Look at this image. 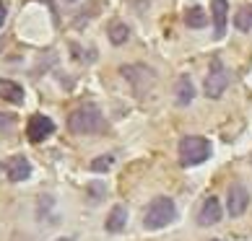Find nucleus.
<instances>
[{
  "mask_svg": "<svg viewBox=\"0 0 252 241\" xmlns=\"http://www.w3.org/2000/svg\"><path fill=\"white\" fill-rule=\"evenodd\" d=\"M213 241H219V239H213Z\"/></svg>",
  "mask_w": 252,
  "mask_h": 241,
  "instance_id": "aec40b11",
  "label": "nucleus"
},
{
  "mask_svg": "<svg viewBox=\"0 0 252 241\" xmlns=\"http://www.w3.org/2000/svg\"><path fill=\"white\" fill-rule=\"evenodd\" d=\"M52 133H55V122L44 114H34L29 119V125H26V135H29L32 143H39L44 137H50Z\"/></svg>",
  "mask_w": 252,
  "mask_h": 241,
  "instance_id": "39448f33",
  "label": "nucleus"
},
{
  "mask_svg": "<svg viewBox=\"0 0 252 241\" xmlns=\"http://www.w3.org/2000/svg\"><path fill=\"white\" fill-rule=\"evenodd\" d=\"M11 125H13V114L0 112V127H11Z\"/></svg>",
  "mask_w": 252,
  "mask_h": 241,
  "instance_id": "f3484780",
  "label": "nucleus"
},
{
  "mask_svg": "<svg viewBox=\"0 0 252 241\" xmlns=\"http://www.w3.org/2000/svg\"><path fill=\"white\" fill-rule=\"evenodd\" d=\"M219 220H221V202L216 197H205L203 208L198 213V223L200 226H213V223H219Z\"/></svg>",
  "mask_w": 252,
  "mask_h": 241,
  "instance_id": "6e6552de",
  "label": "nucleus"
},
{
  "mask_svg": "<svg viewBox=\"0 0 252 241\" xmlns=\"http://www.w3.org/2000/svg\"><path fill=\"white\" fill-rule=\"evenodd\" d=\"M5 174L11 182H26L32 177V163L24 156H13V159L5 161Z\"/></svg>",
  "mask_w": 252,
  "mask_h": 241,
  "instance_id": "0eeeda50",
  "label": "nucleus"
},
{
  "mask_svg": "<svg viewBox=\"0 0 252 241\" xmlns=\"http://www.w3.org/2000/svg\"><path fill=\"white\" fill-rule=\"evenodd\" d=\"M226 86H229V73L223 70L219 57H213L211 60V73H208V78H205V96L219 99L223 91H226Z\"/></svg>",
  "mask_w": 252,
  "mask_h": 241,
  "instance_id": "20e7f679",
  "label": "nucleus"
},
{
  "mask_svg": "<svg viewBox=\"0 0 252 241\" xmlns=\"http://www.w3.org/2000/svg\"><path fill=\"white\" fill-rule=\"evenodd\" d=\"M68 127H70V133H76V135H91V133L104 130V117H101L99 107L83 104V107L76 109V112H70Z\"/></svg>",
  "mask_w": 252,
  "mask_h": 241,
  "instance_id": "f257e3e1",
  "label": "nucleus"
},
{
  "mask_svg": "<svg viewBox=\"0 0 252 241\" xmlns=\"http://www.w3.org/2000/svg\"><path fill=\"white\" fill-rule=\"evenodd\" d=\"M211 156V143L205 137L198 135H190V137H182L180 140V161L182 166H198Z\"/></svg>",
  "mask_w": 252,
  "mask_h": 241,
  "instance_id": "7ed1b4c3",
  "label": "nucleus"
},
{
  "mask_svg": "<svg viewBox=\"0 0 252 241\" xmlns=\"http://www.w3.org/2000/svg\"><path fill=\"white\" fill-rule=\"evenodd\" d=\"M211 13H213V29H216V36L221 39V36L226 34L229 3H226V0H213V3H211Z\"/></svg>",
  "mask_w": 252,
  "mask_h": 241,
  "instance_id": "1a4fd4ad",
  "label": "nucleus"
},
{
  "mask_svg": "<svg viewBox=\"0 0 252 241\" xmlns=\"http://www.w3.org/2000/svg\"><path fill=\"white\" fill-rule=\"evenodd\" d=\"M125 223H127V210L123 205L112 208L109 218H107V231H109V234H120V231L125 228Z\"/></svg>",
  "mask_w": 252,
  "mask_h": 241,
  "instance_id": "9b49d317",
  "label": "nucleus"
},
{
  "mask_svg": "<svg viewBox=\"0 0 252 241\" xmlns=\"http://www.w3.org/2000/svg\"><path fill=\"white\" fill-rule=\"evenodd\" d=\"M185 21H188L190 29H203V26L208 24V16H205L203 8H190L188 16H185Z\"/></svg>",
  "mask_w": 252,
  "mask_h": 241,
  "instance_id": "ddd939ff",
  "label": "nucleus"
},
{
  "mask_svg": "<svg viewBox=\"0 0 252 241\" xmlns=\"http://www.w3.org/2000/svg\"><path fill=\"white\" fill-rule=\"evenodd\" d=\"M247 205H250V192H247V187H245V184H231V187H229V205H226L229 215H231V218H239L242 213L247 210Z\"/></svg>",
  "mask_w": 252,
  "mask_h": 241,
  "instance_id": "423d86ee",
  "label": "nucleus"
},
{
  "mask_svg": "<svg viewBox=\"0 0 252 241\" xmlns=\"http://www.w3.org/2000/svg\"><path fill=\"white\" fill-rule=\"evenodd\" d=\"M112 166V156H99L96 161H91V171H107Z\"/></svg>",
  "mask_w": 252,
  "mask_h": 241,
  "instance_id": "dca6fc26",
  "label": "nucleus"
},
{
  "mask_svg": "<svg viewBox=\"0 0 252 241\" xmlns=\"http://www.w3.org/2000/svg\"><path fill=\"white\" fill-rule=\"evenodd\" d=\"M0 99L11 101V104H24V88L8 78H0Z\"/></svg>",
  "mask_w": 252,
  "mask_h": 241,
  "instance_id": "9d476101",
  "label": "nucleus"
},
{
  "mask_svg": "<svg viewBox=\"0 0 252 241\" xmlns=\"http://www.w3.org/2000/svg\"><path fill=\"white\" fill-rule=\"evenodd\" d=\"M234 26H237L239 31H252V5H245L234 16Z\"/></svg>",
  "mask_w": 252,
  "mask_h": 241,
  "instance_id": "4468645a",
  "label": "nucleus"
},
{
  "mask_svg": "<svg viewBox=\"0 0 252 241\" xmlns=\"http://www.w3.org/2000/svg\"><path fill=\"white\" fill-rule=\"evenodd\" d=\"M0 50H3V39H0Z\"/></svg>",
  "mask_w": 252,
  "mask_h": 241,
  "instance_id": "6ab92c4d",
  "label": "nucleus"
},
{
  "mask_svg": "<svg viewBox=\"0 0 252 241\" xmlns=\"http://www.w3.org/2000/svg\"><path fill=\"white\" fill-rule=\"evenodd\" d=\"M174 218H177L174 202L169 197H156L151 205H148V210H146V220H143V223H146L148 231H158V228L169 226Z\"/></svg>",
  "mask_w": 252,
  "mask_h": 241,
  "instance_id": "f03ea898",
  "label": "nucleus"
},
{
  "mask_svg": "<svg viewBox=\"0 0 252 241\" xmlns=\"http://www.w3.org/2000/svg\"><path fill=\"white\" fill-rule=\"evenodd\" d=\"M3 21H5V5L0 3V26H3Z\"/></svg>",
  "mask_w": 252,
  "mask_h": 241,
  "instance_id": "a211bd4d",
  "label": "nucleus"
},
{
  "mask_svg": "<svg viewBox=\"0 0 252 241\" xmlns=\"http://www.w3.org/2000/svg\"><path fill=\"white\" fill-rule=\"evenodd\" d=\"M195 96V88H192V80L188 76H182L180 80H177V104L180 107H188L190 101Z\"/></svg>",
  "mask_w": 252,
  "mask_h": 241,
  "instance_id": "f8f14e48",
  "label": "nucleus"
},
{
  "mask_svg": "<svg viewBox=\"0 0 252 241\" xmlns=\"http://www.w3.org/2000/svg\"><path fill=\"white\" fill-rule=\"evenodd\" d=\"M127 36H130V29L125 24H112L109 26V39H112V44H125L127 42Z\"/></svg>",
  "mask_w": 252,
  "mask_h": 241,
  "instance_id": "2eb2a0df",
  "label": "nucleus"
}]
</instances>
